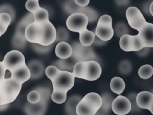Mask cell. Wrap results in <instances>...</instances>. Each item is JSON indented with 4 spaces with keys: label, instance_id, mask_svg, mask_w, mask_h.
<instances>
[{
    "label": "cell",
    "instance_id": "29",
    "mask_svg": "<svg viewBox=\"0 0 153 115\" xmlns=\"http://www.w3.org/2000/svg\"><path fill=\"white\" fill-rule=\"evenodd\" d=\"M67 92L66 91L53 90L51 93V98L53 102L57 104H62L66 101Z\"/></svg>",
    "mask_w": 153,
    "mask_h": 115
},
{
    "label": "cell",
    "instance_id": "11",
    "mask_svg": "<svg viewBox=\"0 0 153 115\" xmlns=\"http://www.w3.org/2000/svg\"><path fill=\"white\" fill-rule=\"evenodd\" d=\"M102 74V68L98 62L94 60L85 61L84 80L94 81L98 79Z\"/></svg>",
    "mask_w": 153,
    "mask_h": 115
},
{
    "label": "cell",
    "instance_id": "40",
    "mask_svg": "<svg viewBox=\"0 0 153 115\" xmlns=\"http://www.w3.org/2000/svg\"><path fill=\"white\" fill-rule=\"evenodd\" d=\"M33 44L34 50L39 53H48L52 47V44L48 46H42L41 44H36V43H33Z\"/></svg>",
    "mask_w": 153,
    "mask_h": 115
},
{
    "label": "cell",
    "instance_id": "43",
    "mask_svg": "<svg viewBox=\"0 0 153 115\" xmlns=\"http://www.w3.org/2000/svg\"><path fill=\"white\" fill-rule=\"evenodd\" d=\"M102 24L112 25V17L108 14H104L101 16L98 19V22Z\"/></svg>",
    "mask_w": 153,
    "mask_h": 115
},
{
    "label": "cell",
    "instance_id": "36",
    "mask_svg": "<svg viewBox=\"0 0 153 115\" xmlns=\"http://www.w3.org/2000/svg\"><path fill=\"white\" fill-rule=\"evenodd\" d=\"M131 63L127 60H124L121 61L118 66L119 71L122 74H128L131 71Z\"/></svg>",
    "mask_w": 153,
    "mask_h": 115
},
{
    "label": "cell",
    "instance_id": "47",
    "mask_svg": "<svg viewBox=\"0 0 153 115\" xmlns=\"http://www.w3.org/2000/svg\"><path fill=\"white\" fill-rule=\"evenodd\" d=\"M93 43H94L95 45H97V46H101V45L105 44V43H106V41H103V40L99 39L97 37H96V36L95 35Z\"/></svg>",
    "mask_w": 153,
    "mask_h": 115
},
{
    "label": "cell",
    "instance_id": "49",
    "mask_svg": "<svg viewBox=\"0 0 153 115\" xmlns=\"http://www.w3.org/2000/svg\"><path fill=\"white\" fill-rule=\"evenodd\" d=\"M152 5H153V2H151V3L149 5V11L151 16H153V10H152Z\"/></svg>",
    "mask_w": 153,
    "mask_h": 115
},
{
    "label": "cell",
    "instance_id": "24",
    "mask_svg": "<svg viewBox=\"0 0 153 115\" xmlns=\"http://www.w3.org/2000/svg\"><path fill=\"white\" fill-rule=\"evenodd\" d=\"M95 34L85 29L79 33V43L84 46H90L93 44Z\"/></svg>",
    "mask_w": 153,
    "mask_h": 115
},
{
    "label": "cell",
    "instance_id": "10",
    "mask_svg": "<svg viewBox=\"0 0 153 115\" xmlns=\"http://www.w3.org/2000/svg\"><path fill=\"white\" fill-rule=\"evenodd\" d=\"M131 103L129 99L120 94L112 100L111 110L118 115H125L131 111Z\"/></svg>",
    "mask_w": 153,
    "mask_h": 115
},
{
    "label": "cell",
    "instance_id": "38",
    "mask_svg": "<svg viewBox=\"0 0 153 115\" xmlns=\"http://www.w3.org/2000/svg\"><path fill=\"white\" fill-rule=\"evenodd\" d=\"M60 69L57 68L56 66L51 65L50 66H48L45 69V73L46 76L50 80H52L58 74Z\"/></svg>",
    "mask_w": 153,
    "mask_h": 115
},
{
    "label": "cell",
    "instance_id": "19",
    "mask_svg": "<svg viewBox=\"0 0 153 115\" xmlns=\"http://www.w3.org/2000/svg\"><path fill=\"white\" fill-rule=\"evenodd\" d=\"M72 53V46L66 41L59 42L55 48V54L59 59H66Z\"/></svg>",
    "mask_w": 153,
    "mask_h": 115
},
{
    "label": "cell",
    "instance_id": "8",
    "mask_svg": "<svg viewBox=\"0 0 153 115\" xmlns=\"http://www.w3.org/2000/svg\"><path fill=\"white\" fill-rule=\"evenodd\" d=\"M64 8L65 11L70 14L74 13H82L85 14L88 19V22L90 23L95 21L98 16L94 10L90 7H87V6H78L75 4L74 0H68L66 1L64 5Z\"/></svg>",
    "mask_w": 153,
    "mask_h": 115
},
{
    "label": "cell",
    "instance_id": "2",
    "mask_svg": "<svg viewBox=\"0 0 153 115\" xmlns=\"http://www.w3.org/2000/svg\"><path fill=\"white\" fill-rule=\"evenodd\" d=\"M102 97L96 92L86 94L78 103L75 111L77 115H94L101 107Z\"/></svg>",
    "mask_w": 153,
    "mask_h": 115
},
{
    "label": "cell",
    "instance_id": "25",
    "mask_svg": "<svg viewBox=\"0 0 153 115\" xmlns=\"http://www.w3.org/2000/svg\"><path fill=\"white\" fill-rule=\"evenodd\" d=\"M81 99V97L79 95H74L71 96L66 101L65 106L66 113L68 114H76L75 109L76 107Z\"/></svg>",
    "mask_w": 153,
    "mask_h": 115
},
{
    "label": "cell",
    "instance_id": "9",
    "mask_svg": "<svg viewBox=\"0 0 153 115\" xmlns=\"http://www.w3.org/2000/svg\"><path fill=\"white\" fill-rule=\"evenodd\" d=\"M56 37V29L48 20L41 23V37L38 44L48 46L54 43Z\"/></svg>",
    "mask_w": 153,
    "mask_h": 115
},
{
    "label": "cell",
    "instance_id": "17",
    "mask_svg": "<svg viewBox=\"0 0 153 115\" xmlns=\"http://www.w3.org/2000/svg\"><path fill=\"white\" fill-rule=\"evenodd\" d=\"M30 72V78L37 79L41 77L45 72L43 63L38 60H32L27 65Z\"/></svg>",
    "mask_w": 153,
    "mask_h": 115
},
{
    "label": "cell",
    "instance_id": "1",
    "mask_svg": "<svg viewBox=\"0 0 153 115\" xmlns=\"http://www.w3.org/2000/svg\"><path fill=\"white\" fill-rule=\"evenodd\" d=\"M22 84L11 77L4 78L0 81V105L9 104L18 96Z\"/></svg>",
    "mask_w": 153,
    "mask_h": 115
},
{
    "label": "cell",
    "instance_id": "31",
    "mask_svg": "<svg viewBox=\"0 0 153 115\" xmlns=\"http://www.w3.org/2000/svg\"><path fill=\"white\" fill-rule=\"evenodd\" d=\"M153 74V68L150 65H143L138 70V75L142 79L149 78Z\"/></svg>",
    "mask_w": 153,
    "mask_h": 115
},
{
    "label": "cell",
    "instance_id": "21",
    "mask_svg": "<svg viewBox=\"0 0 153 115\" xmlns=\"http://www.w3.org/2000/svg\"><path fill=\"white\" fill-rule=\"evenodd\" d=\"M47 107V104H44L40 101L37 103L26 104L25 110L29 114H43L45 113Z\"/></svg>",
    "mask_w": 153,
    "mask_h": 115
},
{
    "label": "cell",
    "instance_id": "48",
    "mask_svg": "<svg viewBox=\"0 0 153 115\" xmlns=\"http://www.w3.org/2000/svg\"><path fill=\"white\" fill-rule=\"evenodd\" d=\"M115 1L118 5H127L130 0H115Z\"/></svg>",
    "mask_w": 153,
    "mask_h": 115
},
{
    "label": "cell",
    "instance_id": "13",
    "mask_svg": "<svg viewBox=\"0 0 153 115\" xmlns=\"http://www.w3.org/2000/svg\"><path fill=\"white\" fill-rule=\"evenodd\" d=\"M41 33V24L33 22L27 25L25 31V37L28 42L38 44Z\"/></svg>",
    "mask_w": 153,
    "mask_h": 115
},
{
    "label": "cell",
    "instance_id": "34",
    "mask_svg": "<svg viewBox=\"0 0 153 115\" xmlns=\"http://www.w3.org/2000/svg\"><path fill=\"white\" fill-rule=\"evenodd\" d=\"M69 35L68 31L64 28H60L56 30V37L54 42L66 41L69 39Z\"/></svg>",
    "mask_w": 153,
    "mask_h": 115
},
{
    "label": "cell",
    "instance_id": "44",
    "mask_svg": "<svg viewBox=\"0 0 153 115\" xmlns=\"http://www.w3.org/2000/svg\"><path fill=\"white\" fill-rule=\"evenodd\" d=\"M6 69L2 63V62H0V81H2L5 77V72Z\"/></svg>",
    "mask_w": 153,
    "mask_h": 115
},
{
    "label": "cell",
    "instance_id": "22",
    "mask_svg": "<svg viewBox=\"0 0 153 115\" xmlns=\"http://www.w3.org/2000/svg\"><path fill=\"white\" fill-rule=\"evenodd\" d=\"M110 89L115 93L120 95L125 89L126 84L123 78L120 77H113L110 81Z\"/></svg>",
    "mask_w": 153,
    "mask_h": 115
},
{
    "label": "cell",
    "instance_id": "46",
    "mask_svg": "<svg viewBox=\"0 0 153 115\" xmlns=\"http://www.w3.org/2000/svg\"><path fill=\"white\" fill-rule=\"evenodd\" d=\"M148 52H149V47H144L140 50L137 51V53L140 56H145L148 53Z\"/></svg>",
    "mask_w": 153,
    "mask_h": 115
},
{
    "label": "cell",
    "instance_id": "30",
    "mask_svg": "<svg viewBox=\"0 0 153 115\" xmlns=\"http://www.w3.org/2000/svg\"><path fill=\"white\" fill-rule=\"evenodd\" d=\"M119 45L120 48L125 52H131V35L125 34L120 38Z\"/></svg>",
    "mask_w": 153,
    "mask_h": 115
},
{
    "label": "cell",
    "instance_id": "14",
    "mask_svg": "<svg viewBox=\"0 0 153 115\" xmlns=\"http://www.w3.org/2000/svg\"><path fill=\"white\" fill-rule=\"evenodd\" d=\"M138 31L137 35L141 38L144 46L149 48L153 47V24L146 22Z\"/></svg>",
    "mask_w": 153,
    "mask_h": 115
},
{
    "label": "cell",
    "instance_id": "3",
    "mask_svg": "<svg viewBox=\"0 0 153 115\" xmlns=\"http://www.w3.org/2000/svg\"><path fill=\"white\" fill-rule=\"evenodd\" d=\"M51 81L53 85V90L68 92L74 85L75 77L72 72L60 70L56 76Z\"/></svg>",
    "mask_w": 153,
    "mask_h": 115
},
{
    "label": "cell",
    "instance_id": "18",
    "mask_svg": "<svg viewBox=\"0 0 153 115\" xmlns=\"http://www.w3.org/2000/svg\"><path fill=\"white\" fill-rule=\"evenodd\" d=\"M79 62L76 58L72 54L70 57L66 59H60L54 62L53 65L56 66L60 70H65L70 72L72 71L75 64Z\"/></svg>",
    "mask_w": 153,
    "mask_h": 115
},
{
    "label": "cell",
    "instance_id": "6",
    "mask_svg": "<svg viewBox=\"0 0 153 115\" xmlns=\"http://www.w3.org/2000/svg\"><path fill=\"white\" fill-rule=\"evenodd\" d=\"M126 16L129 26L137 31H139L146 21L141 11L136 7H130L126 11Z\"/></svg>",
    "mask_w": 153,
    "mask_h": 115
},
{
    "label": "cell",
    "instance_id": "16",
    "mask_svg": "<svg viewBox=\"0 0 153 115\" xmlns=\"http://www.w3.org/2000/svg\"><path fill=\"white\" fill-rule=\"evenodd\" d=\"M11 77L21 84L30 78V72L26 64H25L10 72Z\"/></svg>",
    "mask_w": 153,
    "mask_h": 115
},
{
    "label": "cell",
    "instance_id": "5",
    "mask_svg": "<svg viewBox=\"0 0 153 115\" xmlns=\"http://www.w3.org/2000/svg\"><path fill=\"white\" fill-rule=\"evenodd\" d=\"M2 63L6 69L10 72L26 64L23 54L17 50L8 52L4 56Z\"/></svg>",
    "mask_w": 153,
    "mask_h": 115
},
{
    "label": "cell",
    "instance_id": "23",
    "mask_svg": "<svg viewBox=\"0 0 153 115\" xmlns=\"http://www.w3.org/2000/svg\"><path fill=\"white\" fill-rule=\"evenodd\" d=\"M34 22V19L33 14L29 13L25 16L18 23L16 28V33L25 35V31L27 25L33 23Z\"/></svg>",
    "mask_w": 153,
    "mask_h": 115
},
{
    "label": "cell",
    "instance_id": "12",
    "mask_svg": "<svg viewBox=\"0 0 153 115\" xmlns=\"http://www.w3.org/2000/svg\"><path fill=\"white\" fill-rule=\"evenodd\" d=\"M136 101L139 107L146 109L153 114V94L149 91H142L136 94Z\"/></svg>",
    "mask_w": 153,
    "mask_h": 115
},
{
    "label": "cell",
    "instance_id": "15",
    "mask_svg": "<svg viewBox=\"0 0 153 115\" xmlns=\"http://www.w3.org/2000/svg\"><path fill=\"white\" fill-rule=\"evenodd\" d=\"M94 34L99 39L107 41L112 38L114 31L112 28V25L97 23Z\"/></svg>",
    "mask_w": 153,
    "mask_h": 115
},
{
    "label": "cell",
    "instance_id": "50",
    "mask_svg": "<svg viewBox=\"0 0 153 115\" xmlns=\"http://www.w3.org/2000/svg\"><path fill=\"white\" fill-rule=\"evenodd\" d=\"M38 1H39V0H38Z\"/></svg>",
    "mask_w": 153,
    "mask_h": 115
},
{
    "label": "cell",
    "instance_id": "28",
    "mask_svg": "<svg viewBox=\"0 0 153 115\" xmlns=\"http://www.w3.org/2000/svg\"><path fill=\"white\" fill-rule=\"evenodd\" d=\"M85 69V61H79L76 62L72 69V73L76 78L84 79Z\"/></svg>",
    "mask_w": 153,
    "mask_h": 115
},
{
    "label": "cell",
    "instance_id": "32",
    "mask_svg": "<svg viewBox=\"0 0 153 115\" xmlns=\"http://www.w3.org/2000/svg\"><path fill=\"white\" fill-rule=\"evenodd\" d=\"M27 41L25 38V35L20 34L16 32L13 39V45L15 47L22 49L25 46Z\"/></svg>",
    "mask_w": 153,
    "mask_h": 115
},
{
    "label": "cell",
    "instance_id": "33",
    "mask_svg": "<svg viewBox=\"0 0 153 115\" xmlns=\"http://www.w3.org/2000/svg\"><path fill=\"white\" fill-rule=\"evenodd\" d=\"M144 44L139 37V36L137 34L136 35H131V51L137 52L143 47H144Z\"/></svg>",
    "mask_w": 153,
    "mask_h": 115
},
{
    "label": "cell",
    "instance_id": "27",
    "mask_svg": "<svg viewBox=\"0 0 153 115\" xmlns=\"http://www.w3.org/2000/svg\"><path fill=\"white\" fill-rule=\"evenodd\" d=\"M11 22V19L8 13H0V37L6 32Z\"/></svg>",
    "mask_w": 153,
    "mask_h": 115
},
{
    "label": "cell",
    "instance_id": "45",
    "mask_svg": "<svg viewBox=\"0 0 153 115\" xmlns=\"http://www.w3.org/2000/svg\"><path fill=\"white\" fill-rule=\"evenodd\" d=\"M75 4L80 7L87 6L90 2V0H74Z\"/></svg>",
    "mask_w": 153,
    "mask_h": 115
},
{
    "label": "cell",
    "instance_id": "26",
    "mask_svg": "<svg viewBox=\"0 0 153 115\" xmlns=\"http://www.w3.org/2000/svg\"><path fill=\"white\" fill-rule=\"evenodd\" d=\"M32 14L34 19V22L35 23L41 24L49 20L48 12L45 8L41 7Z\"/></svg>",
    "mask_w": 153,
    "mask_h": 115
},
{
    "label": "cell",
    "instance_id": "39",
    "mask_svg": "<svg viewBox=\"0 0 153 115\" xmlns=\"http://www.w3.org/2000/svg\"><path fill=\"white\" fill-rule=\"evenodd\" d=\"M27 99L29 103H37L40 100V94L39 92L36 90L30 91L27 96Z\"/></svg>",
    "mask_w": 153,
    "mask_h": 115
},
{
    "label": "cell",
    "instance_id": "37",
    "mask_svg": "<svg viewBox=\"0 0 153 115\" xmlns=\"http://www.w3.org/2000/svg\"><path fill=\"white\" fill-rule=\"evenodd\" d=\"M26 10L30 13H33L41 8L38 0H27L25 4Z\"/></svg>",
    "mask_w": 153,
    "mask_h": 115
},
{
    "label": "cell",
    "instance_id": "4",
    "mask_svg": "<svg viewBox=\"0 0 153 115\" xmlns=\"http://www.w3.org/2000/svg\"><path fill=\"white\" fill-rule=\"evenodd\" d=\"M88 23L87 16L82 13H74L71 14L67 18L66 25L67 28L75 32L80 33L87 29Z\"/></svg>",
    "mask_w": 153,
    "mask_h": 115
},
{
    "label": "cell",
    "instance_id": "35",
    "mask_svg": "<svg viewBox=\"0 0 153 115\" xmlns=\"http://www.w3.org/2000/svg\"><path fill=\"white\" fill-rule=\"evenodd\" d=\"M115 32L117 37H121L123 35L129 34V29L124 23L120 22L115 25Z\"/></svg>",
    "mask_w": 153,
    "mask_h": 115
},
{
    "label": "cell",
    "instance_id": "41",
    "mask_svg": "<svg viewBox=\"0 0 153 115\" xmlns=\"http://www.w3.org/2000/svg\"><path fill=\"white\" fill-rule=\"evenodd\" d=\"M8 13L11 19V21L14 20L15 17V11L13 8L10 5H2L0 6V13Z\"/></svg>",
    "mask_w": 153,
    "mask_h": 115
},
{
    "label": "cell",
    "instance_id": "7",
    "mask_svg": "<svg viewBox=\"0 0 153 115\" xmlns=\"http://www.w3.org/2000/svg\"><path fill=\"white\" fill-rule=\"evenodd\" d=\"M72 55L78 61L96 60L97 56L95 52L90 46H84L80 43L74 42L72 44Z\"/></svg>",
    "mask_w": 153,
    "mask_h": 115
},
{
    "label": "cell",
    "instance_id": "42",
    "mask_svg": "<svg viewBox=\"0 0 153 115\" xmlns=\"http://www.w3.org/2000/svg\"><path fill=\"white\" fill-rule=\"evenodd\" d=\"M136 94L134 93H130L128 96L127 97L130 103H131V110L132 111H138V110H140V107H138L137 103H136Z\"/></svg>",
    "mask_w": 153,
    "mask_h": 115
},
{
    "label": "cell",
    "instance_id": "20",
    "mask_svg": "<svg viewBox=\"0 0 153 115\" xmlns=\"http://www.w3.org/2000/svg\"><path fill=\"white\" fill-rule=\"evenodd\" d=\"M102 102L101 107L96 112V114H106L111 110V104L114 99L113 96L109 93H105L102 96Z\"/></svg>",
    "mask_w": 153,
    "mask_h": 115
}]
</instances>
